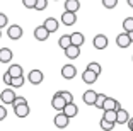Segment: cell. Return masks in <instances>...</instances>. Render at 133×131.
Here are the masks:
<instances>
[{
	"mask_svg": "<svg viewBox=\"0 0 133 131\" xmlns=\"http://www.w3.org/2000/svg\"><path fill=\"white\" fill-rule=\"evenodd\" d=\"M7 72L12 77H21V75H22V66L21 65H10V68H9Z\"/></svg>",
	"mask_w": 133,
	"mask_h": 131,
	"instance_id": "23",
	"label": "cell"
},
{
	"mask_svg": "<svg viewBox=\"0 0 133 131\" xmlns=\"http://www.w3.org/2000/svg\"><path fill=\"white\" fill-rule=\"evenodd\" d=\"M14 114H16L17 118H28V114H29V106H28V102H26V104L16 106V107H14Z\"/></svg>",
	"mask_w": 133,
	"mask_h": 131,
	"instance_id": "15",
	"label": "cell"
},
{
	"mask_svg": "<svg viewBox=\"0 0 133 131\" xmlns=\"http://www.w3.org/2000/svg\"><path fill=\"white\" fill-rule=\"evenodd\" d=\"M43 26L46 27L50 32L58 31V20H56L55 17H48V19H44V24H43Z\"/></svg>",
	"mask_w": 133,
	"mask_h": 131,
	"instance_id": "16",
	"label": "cell"
},
{
	"mask_svg": "<svg viewBox=\"0 0 133 131\" xmlns=\"http://www.w3.org/2000/svg\"><path fill=\"white\" fill-rule=\"evenodd\" d=\"M131 60H133V56H131Z\"/></svg>",
	"mask_w": 133,
	"mask_h": 131,
	"instance_id": "41",
	"label": "cell"
},
{
	"mask_svg": "<svg viewBox=\"0 0 133 131\" xmlns=\"http://www.w3.org/2000/svg\"><path fill=\"white\" fill-rule=\"evenodd\" d=\"M12 60V51L9 48H2L0 50V63H9Z\"/></svg>",
	"mask_w": 133,
	"mask_h": 131,
	"instance_id": "20",
	"label": "cell"
},
{
	"mask_svg": "<svg viewBox=\"0 0 133 131\" xmlns=\"http://www.w3.org/2000/svg\"><path fill=\"white\" fill-rule=\"evenodd\" d=\"M92 44H94L96 50H106L108 48V38L104 34H97L94 38V41H92Z\"/></svg>",
	"mask_w": 133,
	"mask_h": 131,
	"instance_id": "13",
	"label": "cell"
},
{
	"mask_svg": "<svg viewBox=\"0 0 133 131\" xmlns=\"http://www.w3.org/2000/svg\"><path fill=\"white\" fill-rule=\"evenodd\" d=\"M46 7H48V0H38V2H36L34 10H44Z\"/></svg>",
	"mask_w": 133,
	"mask_h": 131,
	"instance_id": "29",
	"label": "cell"
},
{
	"mask_svg": "<svg viewBox=\"0 0 133 131\" xmlns=\"http://www.w3.org/2000/svg\"><path fill=\"white\" fill-rule=\"evenodd\" d=\"M7 36L10 39H14V41H17V39H21L22 38V27L21 26H10L9 27V31H7Z\"/></svg>",
	"mask_w": 133,
	"mask_h": 131,
	"instance_id": "12",
	"label": "cell"
},
{
	"mask_svg": "<svg viewBox=\"0 0 133 131\" xmlns=\"http://www.w3.org/2000/svg\"><path fill=\"white\" fill-rule=\"evenodd\" d=\"M126 4H128V5H130V7H131V9H133V0H126Z\"/></svg>",
	"mask_w": 133,
	"mask_h": 131,
	"instance_id": "38",
	"label": "cell"
},
{
	"mask_svg": "<svg viewBox=\"0 0 133 131\" xmlns=\"http://www.w3.org/2000/svg\"><path fill=\"white\" fill-rule=\"evenodd\" d=\"M63 112H65L68 118H75V116H77V112H78V107L74 104V102H68V104L65 106V109H63Z\"/></svg>",
	"mask_w": 133,
	"mask_h": 131,
	"instance_id": "18",
	"label": "cell"
},
{
	"mask_svg": "<svg viewBox=\"0 0 133 131\" xmlns=\"http://www.w3.org/2000/svg\"><path fill=\"white\" fill-rule=\"evenodd\" d=\"M131 38H130V34H128V32H121V34H118V38H116V44H118V46H119V48H128L130 46V44H131Z\"/></svg>",
	"mask_w": 133,
	"mask_h": 131,
	"instance_id": "6",
	"label": "cell"
},
{
	"mask_svg": "<svg viewBox=\"0 0 133 131\" xmlns=\"http://www.w3.org/2000/svg\"><path fill=\"white\" fill-rule=\"evenodd\" d=\"M97 77H99V73H96L94 70H90V68H85V72H82V80H84V84H89V85L96 84Z\"/></svg>",
	"mask_w": 133,
	"mask_h": 131,
	"instance_id": "4",
	"label": "cell"
},
{
	"mask_svg": "<svg viewBox=\"0 0 133 131\" xmlns=\"http://www.w3.org/2000/svg\"><path fill=\"white\" fill-rule=\"evenodd\" d=\"M2 78H4V84H7V85H10V84H12V75L9 73V72H5Z\"/></svg>",
	"mask_w": 133,
	"mask_h": 131,
	"instance_id": "35",
	"label": "cell"
},
{
	"mask_svg": "<svg viewBox=\"0 0 133 131\" xmlns=\"http://www.w3.org/2000/svg\"><path fill=\"white\" fill-rule=\"evenodd\" d=\"M68 121H70V118L65 114L63 111H60L58 114L55 116V119H53V123H55V126L58 128V129H65L66 126H68Z\"/></svg>",
	"mask_w": 133,
	"mask_h": 131,
	"instance_id": "1",
	"label": "cell"
},
{
	"mask_svg": "<svg viewBox=\"0 0 133 131\" xmlns=\"http://www.w3.org/2000/svg\"><path fill=\"white\" fill-rule=\"evenodd\" d=\"M87 68H90V70H94L96 73H99V75H101V72H102L101 65H99V63H96V61H90L89 65H87Z\"/></svg>",
	"mask_w": 133,
	"mask_h": 131,
	"instance_id": "28",
	"label": "cell"
},
{
	"mask_svg": "<svg viewBox=\"0 0 133 131\" xmlns=\"http://www.w3.org/2000/svg\"><path fill=\"white\" fill-rule=\"evenodd\" d=\"M16 92L12 89H5V90H2V94H0V100L4 102V104H12L14 102V99H16Z\"/></svg>",
	"mask_w": 133,
	"mask_h": 131,
	"instance_id": "8",
	"label": "cell"
},
{
	"mask_svg": "<svg viewBox=\"0 0 133 131\" xmlns=\"http://www.w3.org/2000/svg\"><path fill=\"white\" fill-rule=\"evenodd\" d=\"M97 95H99V94L96 92V90H85V92H84V95H82L84 104H87V106H94V104H96V99H97Z\"/></svg>",
	"mask_w": 133,
	"mask_h": 131,
	"instance_id": "9",
	"label": "cell"
},
{
	"mask_svg": "<svg viewBox=\"0 0 133 131\" xmlns=\"http://www.w3.org/2000/svg\"><path fill=\"white\" fill-rule=\"evenodd\" d=\"M106 97H108V95H104V94H99V95H97V99H96V104H94V107H97V109H102V106H104V100H106Z\"/></svg>",
	"mask_w": 133,
	"mask_h": 131,
	"instance_id": "27",
	"label": "cell"
},
{
	"mask_svg": "<svg viewBox=\"0 0 133 131\" xmlns=\"http://www.w3.org/2000/svg\"><path fill=\"white\" fill-rule=\"evenodd\" d=\"M65 56L70 58V60H77L78 56H80V46H77V44H70L68 48H65Z\"/></svg>",
	"mask_w": 133,
	"mask_h": 131,
	"instance_id": "7",
	"label": "cell"
},
{
	"mask_svg": "<svg viewBox=\"0 0 133 131\" xmlns=\"http://www.w3.org/2000/svg\"><path fill=\"white\" fill-rule=\"evenodd\" d=\"M22 85H24V75H21V77H12L10 87H14V89H19V87H22Z\"/></svg>",
	"mask_w": 133,
	"mask_h": 131,
	"instance_id": "24",
	"label": "cell"
},
{
	"mask_svg": "<svg viewBox=\"0 0 133 131\" xmlns=\"http://www.w3.org/2000/svg\"><path fill=\"white\" fill-rule=\"evenodd\" d=\"M28 80H29L31 85H39L44 80V75H43L41 70H31V72L28 73Z\"/></svg>",
	"mask_w": 133,
	"mask_h": 131,
	"instance_id": "2",
	"label": "cell"
},
{
	"mask_svg": "<svg viewBox=\"0 0 133 131\" xmlns=\"http://www.w3.org/2000/svg\"><path fill=\"white\" fill-rule=\"evenodd\" d=\"M50 34H51V32L48 31L44 26H38L34 29V38L38 39V41H46V39L50 38Z\"/></svg>",
	"mask_w": 133,
	"mask_h": 131,
	"instance_id": "10",
	"label": "cell"
},
{
	"mask_svg": "<svg viewBox=\"0 0 133 131\" xmlns=\"http://www.w3.org/2000/svg\"><path fill=\"white\" fill-rule=\"evenodd\" d=\"M128 34H130V38H131V41H133V31H130Z\"/></svg>",
	"mask_w": 133,
	"mask_h": 131,
	"instance_id": "39",
	"label": "cell"
},
{
	"mask_svg": "<svg viewBox=\"0 0 133 131\" xmlns=\"http://www.w3.org/2000/svg\"><path fill=\"white\" fill-rule=\"evenodd\" d=\"M75 75H77V68L74 65H65L62 68V77L65 80H72V78H75Z\"/></svg>",
	"mask_w": 133,
	"mask_h": 131,
	"instance_id": "11",
	"label": "cell"
},
{
	"mask_svg": "<svg viewBox=\"0 0 133 131\" xmlns=\"http://www.w3.org/2000/svg\"><path fill=\"white\" fill-rule=\"evenodd\" d=\"M51 106H53L55 111H63L65 106H66V100L63 99V95L60 92H56L55 95H53V99H51Z\"/></svg>",
	"mask_w": 133,
	"mask_h": 131,
	"instance_id": "3",
	"label": "cell"
},
{
	"mask_svg": "<svg viewBox=\"0 0 133 131\" xmlns=\"http://www.w3.org/2000/svg\"><path fill=\"white\" fill-rule=\"evenodd\" d=\"M102 5L106 9H114L118 5V0H102Z\"/></svg>",
	"mask_w": 133,
	"mask_h": 131,
	"instance_id": "30",
	"label": "cell"
},
{
	"mask_svg": "<svg viewBox=\"0 0 133 131\" xmlns=\"http://www.w3.org/2000/svg\"><path fill=\"white\" fill-rule=\"evenodd\" d=\"M63 95V99L66 100V104H68V102H74V95H72L70 92H66V90H62V92H60Z\"/></svg>",
	"mask_w": 133,
	"mask_h": 131,
	"instance_id": "31",
	"label": "cell"
},
{
	"mask_svg": "<svg viewBox=\"0 0 133 131\" xmlns=\"http://www.w3.org/2000/svg\"><path fill=\"white\" fill-rule=\"evenodd\" d=\"M7 22H9V17L5 14H0V29H4L7 26Z\"/></svg>",
	"mask_w": 133,
	"mask_h": 131,
	"instance_id": "34",
	"label": "cell"
},
{
	"mask_svg": "<svg viewBox=\"0 0 133 131\" xmlns=\"http://www.w3.org/2000/svg\"><path fill=\"white\" fill-rule=\"evenodd\" d=\"M5 118H7V109L5 106H0V121H4Z\"/></svg>",
	"mask_w": 133,
	"mask_h": 131,
	"instance_id": "36",
	"label": "cell"
},
{
	"mask_svg": "<svg viewBox=\"0 0 133 131\" xmlns=\"http://www.w3.org/2000/svg\"><path fill=\"white\" fill-rule=\"evenodd\" d=\"M114 124H116V123H111V121H108V119H104V118H102V119H101V129L111 131L114 128Z\"/></svg>",
	"mask_w": 133,
	"mask_h": 131,
	"instance_id": "26",
	"label": "cell"
},
{
	"mask_svg": "<svg viewBox=\"0 0 133 131\" xmlns=\"http://www.w3.org/2000/svg\"><path fill=\"white\" fill-rule=\"evenodd\" d=\"M78 9H80V0H66L65 2V10L77 12Z\"/></svg>",
	"mask_w": 133,
	"mask_h": 131,
	"instance_id": "19",
	"label": "cell"
},
{
	"mask_svg": "<svg viewBox=\"0 0 133 131\" xmlns=\"http://www.w3.org/2000/svg\"><path fill=\"white\" fill-rule=\"evenodd\" d=\"M72 36V44H77V46H82L84 43H85V38H84V34L82 32H74V34H70Z\"/></svg>",
	"mask_w": 133,
	"mask_h": 131,
	"instance_id": "21",
	"label": "cell"
},
{
	"mask_svg": "<svg viewBox=\"0 0 133 131\" xmlns=\"http://www.w3.org/2000/svg\"><path fill=\"white\" fill-rule=\"evenodd\" d=\"M123 31H126V32L133 31V17H126L123 20Z\"/></svg>",
	"mask_w": 133,
	"mask_h": 131,
	"instance_id": "25",
	"label": "cell"
},
{
	"mask_svg": "<svg viewBox=\"0 0 133 131\" xmlns=\"http://www.w3.org/2000/svg\"><path fill=\"white\" fill-rule=\"evenodd\" d=\"M126 124H128V129H130V131H133V118H130Z\"/></svg>",
	"mask_w": 133,
	"mask_h": 131,
	"instance_id": "37",
	"label": "cell"
},
{
	"mask_svg": "<svg viewBox=\"0 0 133 131\" xmlns=\"http://www.w3.org/2000/svg\"><path fill=\"white\" fill-rule=\"evenodd\" d=\"M77 12H70V10H65L62 14V24H65V26H74L75 22H77V16H75Z\"/></svg>",
	"mask_w": 133,
	"mask_h": 131,
	"instance_id": "5",
	"label": "cell"
},
{
	"mask_svg": "<svg viewBox=\"0 0 133 131\" xmlns=\"http://www.w3.org/2000/svg\"><path fill=\"white\" fill-rule=\"evenodd\" d=\"M0 36H2V31H0Z\"/></svg>",
	"mask_w": 133,
	"mask_h": 131,
	"instance_id": "40",
	"label": "cell"
},
{
	"mask_svg": "<svg viewBox=\"0 0 133 131\" xmlns=\"http://www.w3.org/2000/svg\"><path fill=\"white\" fill-rule=\"evenodd\" d=\"M128 119H130V114H128V111H125L123 107H119V109H118L116 124H126V123H128Z\"/></svg>",
	"mask_w": 133,
	"mask_h": 131,
	"instance_id": "17",
	"label": "cell"
},
{
	"mask_svg": "<svg viewBox=\"0 0 133 131\" xmlns=\"http://www.w3.org/2000/svg\"><path fill=\"white\" fill-rule=\"evenodd\" d=\"M119 107H121V106H119V102H118L116 99H113V97H106L104 106H102V111H109V109H114V111H118Z\"/></svg>",
	"mask_w": 133,
	"mask_h": 131,
	"instance_id": "14",
	"label": "cell"
},
{
	"mask_svg": "<svg viewBox=\"0 0 133 131\" xmlns=\"http://www.w3.org/2000/svg\"><path fill=\"white\" fill-rule=\"evenodd\" d=\"M70 44H72V36H70V34H65V36H62V38H60V41H58V46L62 48V50L68 48Z\"/></svg>",
	"mask_w": 133,
	"mask_h": 131,
	"instance_id": "22",
	"label": "cell"
},
{
	"mask_svg": "<svg viewBox=\"0 0 133 131\" xmlns=\"http://www.w3.org/2000/svg\"><path fill=\"white\" fill-rule=\"evenodd\" d=\"M36 2H38V0H22V4H24V7H26V9H34L36 7Z\"/></svg>",
	"mask_w": 133,
	"mask_h": 131,
	"instance_id": "33",
	"label": "cell"
},
{
	"mask_svg": "<svg viewBox=\"0 0 133 131\" xmlns=\"http://www.w3.org/2000/svg\"><path fill=\"white\" fill-rule=\"evenodd\" d=\"M26 102H28L26 97H16L14 102H12V107H16V106H19V104H26Z\"/></svg>",
	"mask_w": 133,
	"mask_h": 131,
	"instance_id": "32",
	"label": "cell"
}]
</instances>
